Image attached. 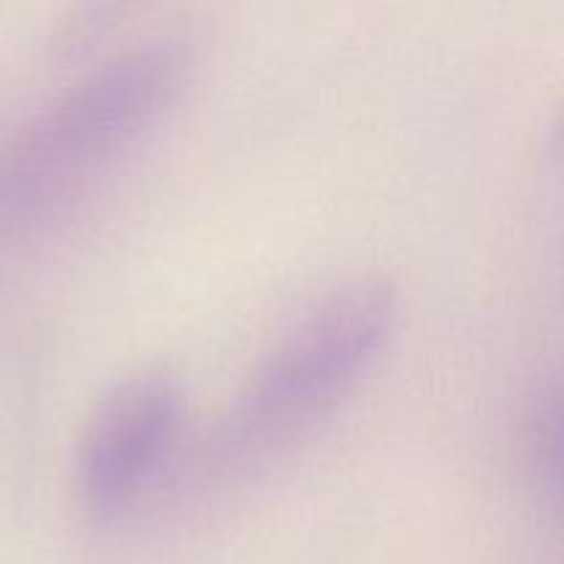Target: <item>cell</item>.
<instances>
[{
	"label": "cell",
	"mask_w": 564,
	"mask_h": 564,
	"mask_svg": "<svg viewBox=\"0 0 564 564\" xmlns=\"http://www.w3.org/2000/svg\"><path fill=\"white\" fill-rule=\"evenodd\" d=\"M191 50L152 36L72 83L0 149V231L20 229L91 185L180 97Z\"/></svg>",
	"instance_id": "1"
},
{
	"label": "cell",
	"mask_w": 564,
	"mask_h": 564,
	"mask_svg": "<svg viewBox=\"0 0 564 564\" xmlns=\"http://www.w3.org/2000/svg\"><path fill=\"white\" fill-rule=\"evenodd\" d=\"M394 317L397 292L380 275L312 303L248 375L215 435V460L246 466L306 433L378 358Z\"/></svg>",
	"instance_id": "2"
},
{
	"label": "cell",
	"mask_w": 564,
	"mask_h": 564,
	"mask_svg": "<svg viewBox=\"0 0 564 564\" xmlns=\"http://www.w3.org/2000/svg\"><path fill=\"white\" fill-rule=\"evenodd\" d=\"M182 424V391L165 375H135L99 400L75 452V490L97 518L119 516L169 457Z\"/></svg>",
	"instance_id": "3"
}]
</instances>
